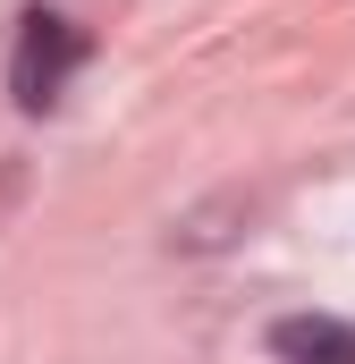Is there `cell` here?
<instances>
[{
    "label": "cell",
    "instance_id": "cell-2",
    "mask_svg": "<svg viewBox=\"0 0 355 364\" xmlns=\"http://www.w3.org/2000/svg\"><path fill=\"white\" fill-rule=\"evenodd\" d=\"M271 356H288V364H355V322L288 314V322H271Z\"/></svg>",
    "mask_w": 355,
    "mask_h": 364
},
{
    "label": "cell",
    "instance_id": "cell-1",
    "mask_svg": "<svg viewBox=\"0 0 355 364\" xmlns=\"http://www.w3.org/2000/svg\"><path fill=\"white\" fill-rule=\"evenodd\" d=\"M77 60H85V34H77L60 9H34L26 34H17V60H9V93H17V110H51L60 85L77 77Z\"/></svg>",
    "mask_w": 355,
    "mask_h": 364
}]
</instances>
